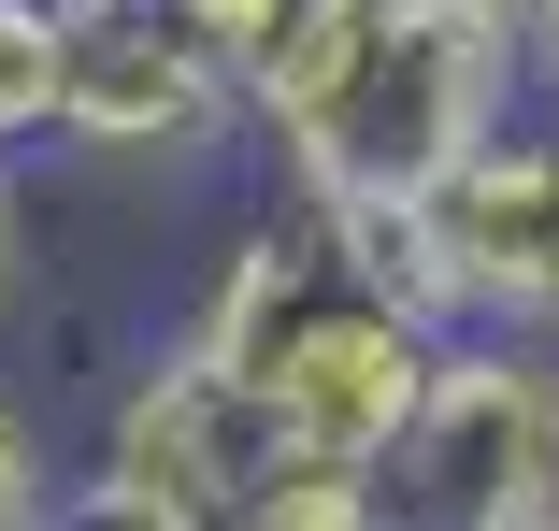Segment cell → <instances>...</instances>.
I'll return each instance as SVG.
<instances>
[{
  "label": "cell",
  "instance_id": "cell-1",
  "mask_svg": "<svg viewBox=\"0 0 559 531\" xmlns=\"http://www.w3.org/2000/svg\"><path fill=\"white\" fill-rule=\"evenodd\" d=\"M187 345L215 374H245L273 446L316 474H388V446L416 432V402L444 374V316L316 201H259V216L215 245L201 302H187Z\"/></svg>",
  "mask_w": 559,
  "mask_h": 531
},
{
  "label": "cell",
  "instance_id": "cell-2",
  "mask_svg": "<svg viewBox=\"0 0 559 531\" xmlns=\"http://www.w3.org/2000/svg\"><path fill=\"white\" fill-rule=\"evenodd\" d=\"M516 116H531V44L516 30H488L474 0H359L259 101V158L316 216H416Z\"/></svg>",
  "mask_w": 559,
  "mask_h": 531
},
{
  "label": "cell",
  "instance_id": "cell-3",
  "mask_svg": "<svg viewBox=\"0 0 559 531\" xmlns=\"http://www.w3.org/2000/svg\"><path fill=\"white\" fill-rule=\"evenodd\" d=\"M388 517L402 531H531L559 517V345L531 331H444V374L416 432L388 446Z\"/></svg>",
  "mask_w": 559,
  "mask_h": 531
},
{
  "label": "cell",
  "instance_id": "cell-4",
  "mask_svg": "<svg viewBox=\"0 0 559 531\" xmlns=\"http://www.w3.org/2000/svg\"><path fill=\"white\" fill-rule=\"evenodd\" d=\"M58 144L187 187L230 144H259V101L173 0H58Z\"/></svg>",
  "mask_w": 559,
  "mask_h": 531
},
{
  "label": "cell",
  "instance_id": "cell-5",
  "mask_svg": "<svg viewBox=\"0 0 559 531\" xmlns=\"http://www.w3.org/2000/svg\"><path fill=\"white\" fill-rule=\"evenodd\" d=\"M444 331H531L559 345V116H516L444 201L416 216H345Z\"/></svg>",
  "mask_w": 559,
  "mask_h": 531
},
{
  "label": "cell",
  "instance_id": "cell-6",
  "mask_svg": "<svg viewBox=\"0 0 559 531\" xmlns=\"http://www.w3.org/2000/svg\"><path fill=\"white\" fill-rule=\"evenodd\" d=\"M86 474H116V488L173 503L187 531H215V517H245V503L287 474V446H273L259 388H245V374H215V359L173 331L158 359H130V374H116V402H100V446H86Z\"/></svg>",
  "mask_w": 559,
  "mask_h": 531
},
{
  "label": "cell",
  "instance_id": "cell-7",
  "mask_svg": "<svg viewBox=\"0 0 559 531\" xmlns=\"http://www.w3.org/2000/svg\"><path fill=\"white\" fill-rule=\"evenodd\" d=\"M173 15H187V30H201L215 58L245 72V101H273V86H287V72H301L316 44H330V30L359 15V0H173Z\"/></svg>",
  "mask_w": 559,
  "mask_h": 531
},
{
  "label": "cell",
  "instance_id": "cell-8",
  "mask_svg": "<svg viewBox=\"0 0 559 531\" xmlns=\"http://www.w3.org/2000/svg\"><path fill=\"white\" fill-rule=\"evenodd\" d=\"M58 144V0H0V158Z\"/></svg>",
  "mask_w": 559,
  "mask_h": 531
},
{
  "label": "cell",
  "instance_id": "cell-9",
  "mask_svg": "<svg viewBox=\"0 0 559 531\" xmlns=\"http://www.w3.org/2000/svg\"><path fill=\"white\" fill-rule=\"evenodd\" d=\"M215 531H402V517H388L373 474H316V460H287L245 517H215Z\"/></svg>",
  "mask_w": 559,
  "mask_h": 531
},
{
  "label": "cell",
  "instance_id": "cell-10",
  "mask_svg": "<svg viewBox=\"0 0 559 531\" xmlns=\"http://www.w3.org/2000/svg\"><path fill=\"white\" fill-rule=\"evenodd\" d=\"M58 517V474H44V432H29V402L0 388V531H44Z\"/></svg>",
  "mask_w": 559,
  "mask_h": 531
},
{
  "label": "cell",
  "instance_id": "cell-11",
  "mask_svg": "<svg viewBox=\"0 0 559 531\" xmlns=\"http://www.w3.org/2000/svg\"><path fill=\"white\" fill-rule=\"evenodd\" d=\"M44 531H187V517L144 503V488H116V474H58V517Z\"/></svg>",
  "mask_w": 559,
  "mask_h": 531
},
{
  "label": "cell",
  "instance_id": "cell-12",
  "mask_svg": "<svg viewBox=\"0 0 559 531\" xmlns=\"http://www.w3.org/2000/svg\"><path fill=\"white\" fill-rule=\"evenodd\" d=\"M29 273H44V201H29V158H0V316L29 302Z\"/></svg>",
  "mask_w": 559,
  "mask_h": 531
},
{
  "label": "cell",
  "instance_id": "cell-13",
  "mask_svg": "<svg viewBox=\"0 0 559 531\" xmlns=\"http://www.w3.org/2000/svg\"><path fill=\"white\" fill-rule=\"evenodd\" d=\"M531 116H559V15L531 30Z\"/></svg>",
  "mask_w": 559,
  "mask_h": 531
},
{
  "label": "cell",
  "instance_id": "cell-14",
  "mask_svg": "<svg viewBox=\"0 0 559 531\" xmlns=\"http://www.w3.org/2000/svg\"><path fill=\"white\" fill-rule=\"evenodd\" d=\"M474 15H488V30H516V44H531V30H545V15H559V0H474Z\"/></svg>",
  "mask_w": 559,
  "mask_h": 531
},
{
  "label": "cell",
  "instance_id": "cell-15",
  "mask_svg": "<svg viewBox=\"0 0 559 531\" xmlns=\"http://www.w3.org/2000/svg\"><path fill=\"white\" fill-rule=\"evenodd\" d=\"M531 531H559V517H531Z\"/></svg>",
  "mask_w": 559,
  "mask_h": 531
}]
</instances>
